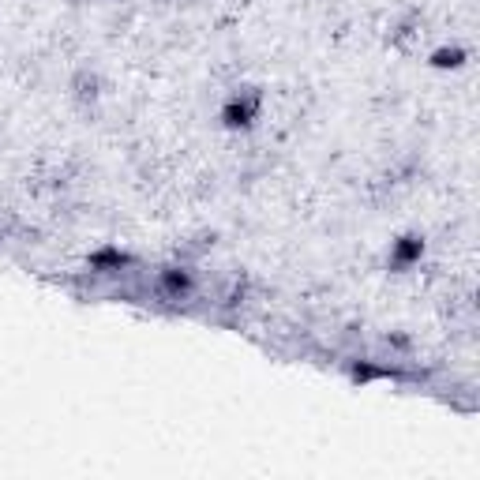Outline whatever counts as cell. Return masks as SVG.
<instances>
[{"instance_id":"cell-3","label":"cell","mask_w":480,"mask_h":480,"mask_svg":"<svg viewBox=\"0 0 480 480\" xmlns=\"http://www.w3.org/2000/svg\"><path fill=\"white\" fill-rule=\"evenodd\" d=\"M462 60H465V53H462V49H439V53H435V64L439 68H458V64H462Z\"/></svg>"},{"instance_id":"cell-2","label":"cell","mask_w":480,"mask_h":480,"mask_svg":"<svg viewBox=\"0 0 480 480\" xmlns=\"http://www.w3.org/2000/svg\"><path fill=\"white\" fill-rule=\"evenodd\" d=\"M424 252V240H417V237H402L394 244V263H413V255Z\"/></svg>"},{"instance_id":"cell-1","label":"cell","mask_w":480,"mask_h":480,"mask_svg":"<svg viewBox=\"0 0 480 480\" xmlns=\"http://www.w3.org/2000/svg\"><path fill=\"white\" fill-rule=\"evenodd\" d=\"M255 109H259V94H252V90H240V94L229 98V105H225L222 117H225L229 128H240V124H252Z\"/></svg>"}]
</instances>
